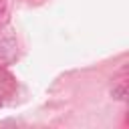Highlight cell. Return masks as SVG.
<instances>
[{"label":"cell","mask_w":129,"mask_h":129,"mask_svg":"<svg viewBox=\"0 0 129 129\" xmlns=\"http://www.w3.org/2000/svg\"><path fill=\"white\" fill-rule=\"evenodd\" d=\"M123 95H125V89H123V87H119V89L113 91V97H115V99H125Z\"/></svg>","instance_id":"cell-1"}]
</instances>
